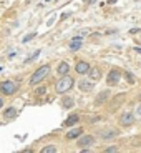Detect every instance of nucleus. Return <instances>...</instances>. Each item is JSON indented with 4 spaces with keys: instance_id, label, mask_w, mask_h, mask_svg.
I'll return each instance as SVG.
<instances>
[{
    "instance_id": "8",
    "label": "nucleus",
    "mask_w": 141,
    "mask_h": 153,
    "mask_svg": "<svg viewBox=\"0 0 141 153\" xmlns=\"http://www.w3.org/2000/svg\"><path fill=\"white\" fill-rule=\"evenodd\" d=\"M133 118H134V117H133L131 113H125V115L121 117V120H120V122H121L123 126H130L131 123H133Z\"/></svg>"
},
{
    "instance_id": "5",
    "label": "nucleus",
    "mask_w": 141,
    "mask_h": 153,
    "mask_svg": "<svg viewBox=\"0 0 141 153\" xmlns=\"http://www.w3.org/2000/svg\"><path fill=\"white\" fill-rule=\"evenodd\" d=\"M90 68H92V67L88 65L86 62H78V63H76V67H75L76 73H80V75H85V73H88V72H90Z\"/></svg>"
},
{
    "instance_id": "25",
    "label": "nucleus",
    "mask_w": 141,
    "mask_h": 153,
    "mask_svg": "<svg viewBox=\"0 0 141 153\" xmlns=\"http://www.w3.org/2000/svg\"><path fill=\"white\" fill-rule=\"evenodd\" d=\"M4 107V102H2V98H0V108Z\"/></svg>"
},
{
    "instance_id": "20",
    "label": "nucleus",
    "mask_w": 141,
    "mask_h": 153,
    "mask_svg": "<svg viewBox=\"0 0 141 153\" xmlns=\"http://www.w3.org/2000/svg\"><path fill=\"white\" fill-rule=\"evenodd\" d=\"M126 78H128V82H130V83H134V76L131 75L130 72H126Z\"/></svg>"
},
{
    "instance_id": "23",
    "label": "nucleus",
    "mask_w": 141,
    "mask_h": 153,
    "mask_svg": "<svg viewBox=\"0 0 141 153\" xmlns=\"http://www.w3.org/2000/svg\"><path fill=\"white\" fill-rule=\"evenodd\" d=\"M105 152H106V153H111V152H118V148H116V146H110V148H106V150H105Z\"/></svg>"
},
{
    "instance_id": "26",
    "label": "nucleus",
    "mask_w": 141,
    "mask_h": 153,
    "mask_svg": "<svg viewBox=\"0 0 141 153\" xmlns=\"http://www.w3.org/2000/svg\"><path fill=\"white\" fill-rule=\"evenodd\" d=\"M140 102H141V95H140Z\"/></svg>"
},
{
    "instance_id": "14",
    "label": "nucleus",
    "mask_w": 141,
    "mask_h": 153,
    "mask_svg": "<svg viewBox=\"0 0 141 153\" xmlns=\"http://www.w3.org/2000/svg\"><path fill=\"white\" fill-rule=\"evenodd\" d=\"M58 75H66L68 73V70H70V67H68V63H65V62H61L60 65H58Z\"/></svg>"
},
{
    "instance_id": "12",
    "label": "nucleus",
    "mask_w": 141,
    "mask_h": 153,
    "mask_svg": "<svg viewBox=\"0 0 141 153\" xmlns=\"http://www.w3.org/2000/svg\"><path fill=\"white\" fill-rule=\"evenodd\" d=\"M61 105H63V108H72V107H75V100L73 98H70V97H65V98L61 100Z\"/></svg>"
},
{
    "instance_id": "22",
    "label": "nucleus",
    "mask_w": 141,
    "mask_h": 153,
    "mask_svg": "<svg viewBox=\"0 0 141 153\" xmlns=\"http://www.w3.org/2000/svg\"><path fill=\"white\" fill-rule=\"evenodd\" d=\"M33 37H35V33H28L27 37L23 38V43H27V42H30V40H32V38H33Z\"/></svg>"
},
{
    "instance_id": "6",
    "label": "nucleus",
    "mask_w": 141,
    "mask_h": 153,
    "mask_svg": "<svg viewBox=\"0 0 141 153\" xmlns=\"http://www.w3.org/2000/svg\"><path fill=\"white\" fill-rule=\"evenodd\" d=\"M95 143V138L92 137V135H86V137H81L80 140H78V146H90Z\"/></svg>"
},
{
    "instance_id": "19",
    "label": "nucleus",
    "mask_w": 141,
    "mask_h": 153,
    "mask_svg": "<svg viewBox=\"0 0 141 153\" xmlns=\"http://www.w3.org/2000/svg\"><path fill=\"white\" fill-rule=\"evenodd\" d=\"M43 93H47V87H40V88H37V90H35V95H43Z\"/></svg>"
},
{
    "instance_id": "17",
    "label": "nucleus",
    "mask_w": 141,
    "mask_h": 153,
    "mask_svg": "<svg viewBox=\"0 0 141 153\" xmlns=\"http://www.w3.org/2000/svg\"><path fill=\"white\" fill-rule=\"evenodd\" d=\"M108 95H110V92H103V93H101V95L98 97V98L95 100V103H96V105H98V103H103L105 100L108 98Z\"/></svg>"
},
{
    "instance_id": "3",
    "label": "nucleus",
    "mask_w": 141,
    "mask_h": 153,
    "mask_svg": "<svg viewBox=\"0 0 141 153\" xmlns=\"http://www.w3.org/2000/svg\"><path fill=\"white\" fill-rule=\"evenodd\" d=\"M0 92L4 93V95H13V93L17 92V83H13V82H10V80L2 82V83H0Z\"/></svg>"
},
{
    "instance_id": "21",
    "label": "nucleus",
    "mask_w": 141,
    "mask_h": 153,
    "mask_svg": "<svg viewBox=\"0 0 141 153\" xmlns=\"http://www.w3.org/2000/svg\"><path fill=\"white\" fill-rule=\"evenodd\" d=\"M134 115H136V117H140V118H141V103L138 105L136 108H134Z\"/></svg>"
},
{
    "instance_id": "9",
    "label": "nucleus",
    "mask_w": 141,
    "mask_h": 153,
    "mask_svg": "<svg viewBox=\"0 0 141 153\" xmlns=\"http://www.w3.org/2000/svg\"><path fill=\"white\" fill-rule=\"evenodd\" d=\"M17 117V110L13 107H8L7 110L4 111V118L5 120H12V118H15Z\"/></svg>"
},
{
    "instance_id": "7",
    "label": "nucleus",
    "mask_w": 141,
    "mask_h": 153,
    "mask_svg": "<svg viewBox=\"0 0 141 153\" xmlns=\"http://www.w3.org/2000/svg\"><path fill=\"white\" fill-rule=\"evenodd\" d=\"M88 75H90L92 80H100V78H101V70H100L98 67H92L90 72H88Z\"/></svg>"
},
{
    "instance_id": "13",
    "label": "nucleus",
    "mask_w": 141,
    "mask_h": 153,
    "mask_svg": "<svg viewBox=\"0 0 141 153\" xmlns=\"http://www.w3.org/2000/svg\"><path fill=\"white\" fill-rule=\"evenodd\" d=\"M78 122H80V117H78V115H70L68 118L65 120V125L72 126V125H75V123H78Z\"/></svg>"
},
{
    "instance_id": "4",
    "label": "nucleus",
    "mask_w": 141,
    "mask_h": 153,
    "mask_svg": "<svg viewBox=\"0 0 141 153\" xmlns=\"http://www.w3.org/2000/svg\"><path fill=\"white\" fill-rule=\"evenodd\" d=\"M120 78H121V72H120L118 68H113L110 73H108L106 83L110 85V87H113V85H116V83L120 82Z\"/></svg>"
},
{
    "instance_id": "10",
    "label": "nucleus",
    "mask_w": 141,
    "mask_h": 153,
    "mask_svg": "<svg viewBox=\"0 0 141 153\" xmlns=\"http://www.w3.org/2000/svg\"><path fill=\"white\" fill-rule=\"evenodd\" d=\"M81 133H83L81 128H73V130H70L68 133H66V138H68V140H73V138H78Z\"/></svg>"
},
{
    "instance_id": "27",
    "label": "nucleus",
    "mask_w": 141,
    "mask_h": 153,
    "mask_svg": "<svg viewBox=\"0 0 141 153\" xmlns=\"http://www.w3.org/2000/svg\"><path fill=\"white\" fill-rule=\"evenodd\" d=\"M47 2H50V0H47Z\"/></svg>"
},
{
    "instance_id": "11",
    "label": "nucleus",
    "mask_w": 141,
    "mask_h": 153,
    "mask_svg": "<svg viewBox=\"0 0 141 153\" xmlns=\"http://www.w3.org/2000/svg\"><path fill=\"white\" fill-rule=\"evenodd\" d=\"M81 47V38L80 37H75L72 40V43H70V50H73V52H76V50Z\"/></svg>"
},
{
    "instance_id": "15",
    "label": "nucleus",
    "mask_w": 141,
    "mask_h": 153,
    "mask_svg": "<svg viewBox=\"0 0 141 153\" xmlns=\"http://www.w3.org/2000/svg\"><path fill=\"white\" fill-rule=\"evenodd\" d=\"M80 90L81 92H92L93 83H90V82H80Z\"/></svg>"
},
{
    "instance_id": "18",
    "label": "nucleus",
    "mask_w": 141,
    "mask_h": 153,
    "mask_svg": "<svg viewBox=\"0 0 141 153\" xmlns=\"http://www.w3.org/2000/svg\"><path fill=\"white\" fill-rule=\"evenodd\" d=\"M42 153H57V148L53 145H48L45 148H42Z\"/></svg>"
},
{
    "instance_id": "1",
    "label": "nucleus",
    "mask_w": 141,
    "mask_h": 153,
    "mask_svg": "<svg viewBox=\"0 0 141 153\" xmlns=\"http://www.w3.org/2000/svg\"><path fill=\"white\" fill-rule=\"evenodd\" d=\"M48 73H50V67H48V65H42L40 68L37 70V72L33 73V75H32V78H30V85L33 87V85L40 83V82H42L43 78H45V76L48 75Z\"/></svg>"
},
{
    "instance_id": "24",
    "label": "nucleus",
    "mask_w": 141,
    "mask_h": 153,
    "mask_svg": "<svg viewBox=\"0 0 141 153\" xmlns=\"http://www.w3.org/2000/svg\"><path fill=\"white\" fill-rule=\"evenodd\" d=\"M68 17H70V12H66V13H63V17H61V20H63V19H68Z\"/></svg>"
},
{
    "instance_id": "16",
    "label": "nucleus",
    "mask_w": 141,
    "mask_h": 153,
    "mask_svg": "<svg viewBox=\"0 0 141 153\" xmlns=\"http://www.w3.org/2000/svg\"><path fill=\"white\" fill-rule=\"evenodd\" d=\"M116 135H118V131H116V130H106L103 135H101V138H105V140H110V138L116 137Z\"/></svg>"
},
{
    "instance_id": "2",
    "label": "nucleus",
    "mask_w": 141,
    "mask_h": 153,
    "mask_svg": "<svg viewBox=\"0 0 141 153\" xmlns=\"http://www.w3.org/2000/svg\"><path fill=\"white\" fill-rule=\"evenodd\" d=\"M73 83H75V82H73L72 76L63 75V78L57 83V92L58 93H66L68 90H72V88H73Z\"/></svg>"
}]
</instances>
